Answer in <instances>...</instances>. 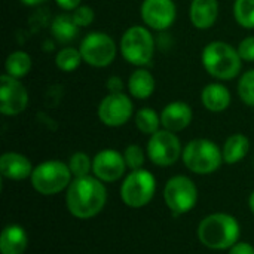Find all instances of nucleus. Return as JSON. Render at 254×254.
<instances>
[{
    "label": "nucleus",
    "mask_w": 254,
    "mask_h": 254,
    "mask_svg": "<svg viewBox=\"0 0 254 254\" xmlns=\"http://www.w3.org/2000/svg\"><path fill=\"white\" fill-rule=\"evenodd\" d=\"M107 190L101 180L92 176L76 177L67 188L65 204L77 219H91L106 205Z\"/></svg>",
    "instance_id": "f257e3e1"
},
{
    "label": "nucleus",
    "mask_w": 254,
    "mask_h": 254,
    "mask_svg": "<svg viewBox=\"0 0 254 254\" xmlns=\"http://www.w3.org/2000/svg\"><path fill=\"white\" fill-rule=\"evenodd\" d=\"M198 240L208 249L226 250L238 243L240 223L225 213H214L207 216L198 226Z\"/></svg>",
    "instance_id": "f03ea898"
},
{
    "label": "nucleus",
    "mask_w": 254,
    "mask_h": 254,
    "mask_svg": "<svg viewBox=\"0 0 254 254\" xmlns=\"http://www.w3.org/2000/svg\"><path fill=\"white\" fill-rule=\"evenodd\" d=\"M205 71L219 80L235 79L243 67V60L232 45L226 42H210L201 55Z\"/></svg>",
    "instance_id": "7ed1b4c3"
},
{
    "label": "nucleus",
    "mask_w": 254,
    "mask_h": 254,
    "mask_svg": "<svg viewBox=\"0 0 254 254\" xmlns=\"http://www.w3.org/2000/svg\"><path fill=\"white\" fill-rule=\"evenodd\" d=\"M188 170L195 174H211L217 171L223 162V153L219 146L207 138H195L189 141L182 153Z\"/></svg>",
    "instance_id": "20e7f679"
},
{
    "label": "nucleus",
    "mask_w": 254,
    "mask_h": 254,
    "mask_svg": "<svg viewBox=\"0 0 254 254\" xmlns=\"http://www.w3.org/2000/svg\"><path fill=\"white\" fill-rule=\"evenodd\" d=\"M121 54L127 63L143 67L150 64L155 54V39L152 33L141 25L129 27L121 39Z\"/></svg>",
    "instance_id": "39448f33"
},
{
    "label": "nucleus",
    "mask_w": 254,
    "mask_h": 254,
    "mask_svg": "<svg viewBox=\"0 0 254 254\" xmlns=\"http://www.w3.org/2000/svg\"><path fill=\"white\" fill-rule=\"evenodd\" d=\"M71 171L68 164L61 161H45L39 164L31 174V186L42 195H55L71 183Z\"/></svg>",
    "instance_id": "423d86ee"
},
{
    "label": "nucleus",
    "mask_w": 254,
    "mask_h": 254,
    "mask_svg": "<svg viewBox=\"0 0 254 254\" xmlns=\"http://www.w3.org/2000/svg\"><path fill=\"white\" fill-rule=\"evenodd\" d=\"M156 190V180L147 170L131 171L122 183L121 196L122 201L131 208H141L147 205Z\"/></svg>",
    "instance_id": "0eeeda50"
},
{
    "label": "nucleus",
    "mask_w": 254,
    "mask_h": 254,
    "mask_svg": "<svg viewBox=\"0 0 254 254\" xmlns=\"http://www.w3.org/2000/svg\"><path fill=\"white\" fill-rule=\"evenodd\" d=\"M79 51L86 64L103 68L115 61L118 46L110 34L103 31H91L80 42Z\"/></svg>",
    "instance_id": "6e6552de"
},
{
    "label": "nucleus",
    "mask_w": 254,
    "mask_h": 254,
    "mask_svg": "<svg viewBox=\"0 0 254 254\" xmlns=\"http://www.w3.org/2000/svg\"><path fill=\"white\" fill-rule=\"evenodd\" d=\"M164 199L168 208L177 216L190 211L198 201V189L186 176H176L168 180L164 189Z\"/></svg>",
    "instance_id": "1a4fd4ad"
},
{
    "label": "nucleus",
    "mask_w": 254,
    "mask_h": 254,
    "mask_svg": "<svg viewBox=\"0 0 254 254\" xmlns=\"http://www.w3.org/2000/svg\"><path fill=\"white\" fill-rule=\"evenodd\" d=\"M182 153L183 150L179 137L168 129H159L152 134L147 141V156L158 167L174 165Z\"/></svg>",
    "instance_id": "9d476101"
},
{
    "label": "nucleus",
    "mask_w": 254,
    "mask_h": 254,
    "mask_svg": "<svg viewBox=\"0 0 254 254\" xmlns=\"http://www.w3.org/2000/svg\"><path fill=\"white\" fill-rule=\"evenodd\" d=\"M134 112V104L131 98L124 92L109 94L98 104L100 121L112 128L125 125Z\"/></svg>",
    "instance_id": "9b49d317"
},
{
    "label": "nucleus",
    "mask_w": 254,
    "mask_h": 254,
    "mask_svg": "<svg viewBox=\"0 0 254 254\" xmlns=\"http://www.w3.org/2000/svg\"><path fill=\"white\" fill-rule=\"evenodd\" d=\"M28 106V91L19 79L9 74L0 77V112L4 116H16Z\"/></svg>",
    "instance_id": "f8f14e48"
},
{
    "label": "nucleus",
    "mask_w": 254,
    "mask_h": 254,
    "mask_svg": "<svg viewBox=\"0 0 254 254\" xmlns=\"http://www.w3.org/2000/svg\"><path fill=\"white\" fill-rule=\"evenodd\" d=\"M140 16L149 28L164 31L174 24L177 7L173 0H143Z\"/></svg>",
    "instance_id": "ddd939ff"
},
{
    "label": "nucleus",
    "mask_w": 254,
    "mask_h": 254,
    "mask_svg": "<svg viewBox=\"0 0 254 254\" xmlns=\"http://www.w3.org/2000/svg\"><path fill=\"white\" fill-rule=\"evenodd\" d=\"M127 170V162L122 153L113 149H104L98 152L92 159V173L101 182H116Z\"/></svg>",
    "instance_id": "4468645a"
},
{
    "label": "nucleus",
    "mask_w": 254,
    "mask_h": 254,
    "mask_svg": "<svg viewBox=\"0 0 254 254\" xmlns=\"http://www.w3.org/2000/svg\"><path fill=\"white\" fill-rule=\"evenodd\" d=\"M193 118L190 106L185 101H173L167 104L161 112V125L171 132H180L186 129Z\"/></svg>",
    "instance_id": "2eb2a0df"
},
{
    "label": "nucleus",
    "mask_w": 254,
    "mask_h": 254,
    "mask_svg": "<svg viewBox=\"0 0 254 254\" xmlns=\"http://www.w3.org/2000/svg\"><path fill=\"white\" fill-rule=\"evenodd\" d=\"M33 165L21 153L16 152H7L3 153L0 158V173L4 179L9 180H24L27 177H31L33 174Z\"/></svg>",
    "instance_id": "dca6fc26"
},
{
    "label": "nucleus",
    "mask_w": 254,
    "mask_h": 254,
    "mask_svg": "<svg viewBox=\"0 0 254 254\" xmlns=\"http://www.w3.org/2000/svg\"><path fill=\"white\" fill-rule=\"evenodd\" d=\"M219 16L217 0H192L189 9V18L193 27L199 30L211 28Z\"/></svg>",
    "instance_id": "f3484780"
},
{
    "label": "nucleus",
    "mask_w": 254,
    "mask_h": 254,
    "mask_svg": "<svg viewBox=\"0 0 254 254\" xmlns=\"http://www.w3.org/2000/svg\"><path fill=\"white\" fill-rule=\"evenodd\" d=\"M201 101L207 110H210L213 113H220L229 107L232 97H231L229 89L225 85L208 83L204 86V89L201 92Z\"/></svg>",
    "instance_id": "a211bd4d"
},
{
    "label": "nucleus",
    "mask_w": 254,
    "mask_h": 254,
    "mask_svg": "<svg viewBox=\"0 0 254 254\" xmlns=\"http://www.w3.org/2000/svg\"><path fill=\"white\" fill-rule=\"evenodd\" d=\"M27 244H28V238L21 226L9 225L1 231L0 235L1 254H22L27 249Z\"/></svg>",
    "instance_id": "6ab92c4d"
},
{
    "label": "nucleus",
    "mask_w": 254,
    "mask_h": 254,
    "mask_svg": "<svg viewBox=\"0 0 254 254\" xmlns=\"http://www.w3.org/2000/svg\"><path fill=\"white\" fill-rule=\"evenodd\" d=\"M156 82L150 71L144 68H137L131 73L128 79V91L131 97L137 100H147L155 91Z\"/></svg>",
    "instance_id": "aec40b11"
},
{
    "label": "nucleus",
    "mask_w": 254,
    "mask_h": 254,
    "mask_svg": "<svg viewBox=\"0 0 254 254\" xmlns=\"http://www.w3.org/2000/svg\"><path fill=\"white\" fill-rule=\"evenodd\" d=\"M250 150V140L244 134H232L223 144V162L234 165L243 161Z\"/></svg>",
    "instance_id": "412c9836"
},
{
    "label": "nucleus",
    "mask_w": 254,
    "mask_h": 254,
    "mask_svg": "<svg viewBox=\"0 0 254 254\" xmlns=\"http://www.w3.org/2000/svg\"><path fill=\"white\" fill-rule=\"evenodd\" d=\"M79 28L80 27H77L73 16L67 15V13L57 15L51 24L52 36L61 43H67V42H71L73 39H76V36L79 34Z\"/></svg>",
    "instance_id": "4be33fe9"
},
{
    "label": "nucleus",
    "mask_w": 254,
    "mask_h": 254,
    "mask_svg": "<svg viewBox=\"0 0 254 254\" xmlns=\"http://www.w3.org/2000/svg\"><path fill=\"white\" fill-rule=\"evenodd\" d=\"M31 65H33L31 57L24 51H15V52L9 54L4 61L6 74L16 77V79L27 76L31 70Z\"/></svg>",
    "instance_id": "5701e85b"
},
{
    "label": "nucleus",
    "mask_w": 254,
    "mask_h": 254,
    "mask_svg": "<svg viewBox=\"0 0 254 254\" xmlns=\"http://www.w3.org/2000/svg\"><path fill=\"white\" fill-rule=\"evenodd\" d=\"M135 125L143 134H155L161 127V115H158L153 109L143 107L135 113Z\"/></svg>",
    "instance_id": "b1692460"
},
{
    "label": "nucleus",
    "mask_w": 254,
    "mask_h": 254,
    "mask_svg": "<svg viewBox=\"0 0 254 254\" xmlns=\"http://www.w3.org/2000/svg\"><path fill=\"white\" fill-rule=\"evenodd\" d=\"M83 61L82 54L76 48H63L55 55V65L65 73L74 71Z\"/></svg>",
    "instance_id": "393cba45"
},
{
    "label": "nucleus",
    "mask_w": 254,
    "mask_h": 254,
    "mask_svg": "<svg viewBox=\"0 0 254 254\" xmlns=\"http://www.w3.org/2000/svg\"><path fill=\"white\" fill-rule=\"evenodd\" d=\"M235 21L249 30L254 28V0H235L234 3Z\"/></svg>",
    "instance_id": "a878e982"
},
{
    "label": "nucleus",
    "mask_w": 254,
    "mask_h": 254,
    "mask_svg": "<svg viewBox=\"0 0 254 254\" xmlns=\"http://www.w3.org/2000/svg\"><path fill=\"white\" fill-rule=\"evenodd\" d=\"M238 95L244 104L254 107V68L246 71L238 82Z\"/></svg>",
    "instance_id": "bb28decb"
},
{
    "label": "nucleus",
    "mask_w": 254,
    "mask_h": 254,
    "mask_svg": "<svg viewBox=\"0 0 254 254\" xmlns=\"http://www.w3.org/2000/svg\"><path fill=\"white\" fill-rule=\"evenodd\" d=\"M68 167L74 177H85L89 176V171H92V161L86 153L76 152L74 155H71L68 161Z\"/></svg>",
    "instance_id": "cd10ccee"
},
{
    "label": "nucleus",
    "mask_w": 254,
    "mask_h": 254,
    "mask_svg": "<svg viewBox=\"0 0 254 254\" xmlns=\"http://www.w3.org/2000/svg\"><path fill=\"white\" fill-rule=\"evenodd\" d=\"M124 158H125L127 167L131 168L132 171L143 168V164H144V152H143V149L138 144H129L125 149V152H124Z\"/></svg>",
    "instance_id": "c85d7f7f"
},
{
    "label": "nucleus",
    "mask_w": 254,
    "mask_h": 254,
    "mask_svg": "<svg viewBox=\"0 0 254 254\" xmlns=\"http://www.w3.org/2000/svg\"><path fill=\"white\" fill-rule=\"evenodd\" d=\"M74 22L77 24V27H88L94 22L95 19V12L91 6L88 4H80L79 7H76L71 13Z\"/></svg>",
    "instance_id": "c756f323"
},
{
    "label": "nucleus",
    "mask_w": 254,
    "mask_h": 254,
    "mask_svg": "<svg viewBox=\"0 0 254 254\" xmlns=\"http://www.w3.org/2000/svg\"><path fill=\"white\" fill-rule=\"evenodd\" d=\"M238 54L243 61L254 63V36H249L238 45Z\"/></svg>",
    "instance_id": "7c9ffc66"
},
{
    "label": "nucleus",
    "mask_w": 254,
    "mask_h": 254,
    "mask_svg": "<svg viewBox=\"0 0 254 254\" xmlns=\"http://www.w3.org/2000/svg\"><path fill=\"white\" fill-rule=\"evenodd\" d=\"M106 88L110 91V94H116V92H122L124 91V82L121 77L118 76H110L106 82Z\"/></svg>",
    "instance_id": "2f4dec72"
},
{
    "label": "nucleus",
    "mask_w": 254,
    "mask_h": 254,
    "mask_svg": "<svg viewBox=\"0 0 254 254\" xmlns=\"http://www.w3.org/2000/svg\"><path fill=\"white\" fill-rule=\"evenodd\" d=\"M229 254H254V247L249 243H237L229 249Z\"/></svg>",
    "instance_id": "473e14b6"
},
{
    "label": "nucleus",
    "mask_w": 254,
    "mask_h": 254,
    "mask_svg": "<svg viewBox=\"0 0 254 254\" xmlns=\"http://www.w3.org/2000/svg\"><path fill=\"white\" fill-rule=\"evenodd\" d=\"M80 1L82 0H55V3L64 10H74L80 6Z\"/></svg>",
    "instance_id": "72a5a7b5"
},
{
    "label": "nucleus",
    "mask_w": 254,
    "mask_h": 254,
    "mask_svg": "<svg viewBox=\"0 0 254 254\" xmlns=\"http://www.w3.org/2000/svg\"><path fill=\"white\" fill-rule=\"evenodd\" d=\"M22 4H27V6H37L40 3H43L45 0H19Z\"/></svg>",
    "instance_id": "f704fd0d"
},
{
    "label": "nucleus",
    "mask_w": 254,
    "mask_h": 254,
    "mask_svg": "<svg viewBox=\"0 0 254 254\" xmlns=\"http://www.w3.org/2000/svg\"><path fill=\"white\" fill-rule=\"evenodd\" d=\"M249 207H250V210H252V213L254 214V192L250 195V199H249Z\"/></svg>",
    "instance_id": "c9c22d12"
}]
</instances>
